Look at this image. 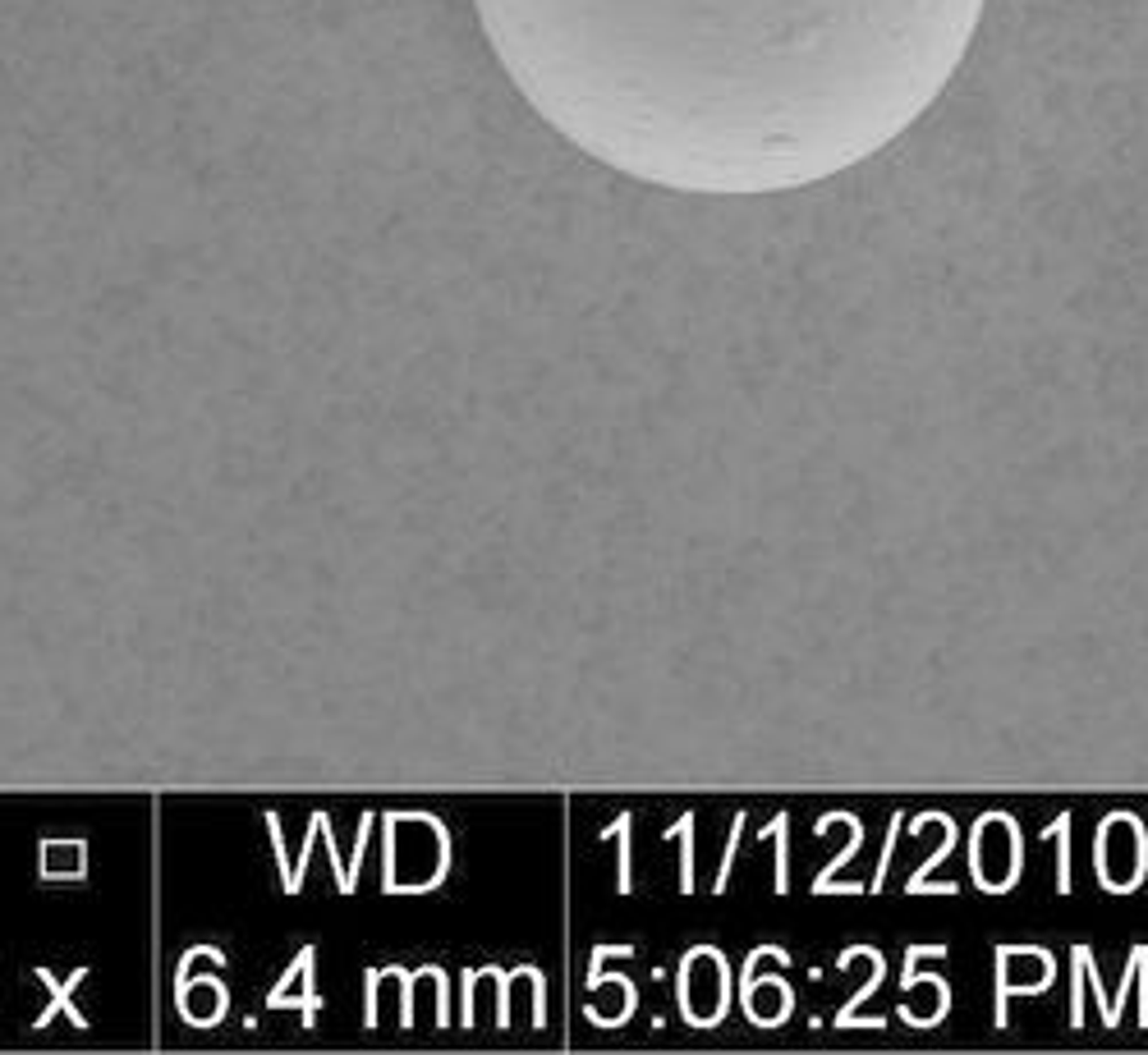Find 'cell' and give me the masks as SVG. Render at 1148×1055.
I'll list each match as a JSON object with an SVG mask.
<instances>
[{
    "label": "cell",
    "instance_id": "11",
    "mask_svg": "<svg viewBox=\"0 0 1148 1055\" xmlns=\"http://www.w3.org/2000/svg\"><path fill=\"white\" fill-rule=\"evenodd\" d=\"M785 826H790V817L781 812V817H772V822L758 830L763 840H777V895L790 890V872H785Z\"/></svg>",
    "mask_w": 1148,
    "mask_h": 1055
},
{
    "label": "cell",
    "instance_id": "8",
    "mask_svg": "<svg viewBox=\"0 0 1148 1055\" xmlns=\"http://www.w3.org/2000/svg\"><path fill=\"white\" fill-rule=\"evenodd\" d=\"M868 955H873V978L863 982L860 991H855V996H850V1000H845V1005H841V1014H836V1028H850V1023L860 1018V1005H863V1000H868V996H873V991H878V987H882V955H878V950H868Z\"/></svg>",
    "mask_w": 1148,
    "mask_h": 1055
},
{
    "label": "cell",
    "instance_id": "5",
    "mask_svg": "<svg viewBox=\"0 0 1148 1055\" xmlns=\"http://www.w3.org/2000/svg\"><path fill=\"white\" fill-rule=\"evenodd\" d=\"M923 822H938V826H942V835H946V840H942V849H938V853H928V863H923V867H918V872H915V877H910V886H905V890H910V895H928V872H933V867H938L942 858L951 853V845H956V835H960V830H956V822H951L946 812H923V817H918V822H915V830L923 826Z\"/></svg>",
    "mask_w": 1148,
    "mask_h": 1055
},
{
    "label": "cell",
    "instance_id": "7",
    "mask_svg": "<svg viewBox=\"0 0 1148 1055\" xmlns=\"http://www.w3.org/2000/svg\"><path fill=\"white\" fill-rule=\"evenodd\" d=\"M630 826H634V817H615V826H607L597 840H615L620 845V895H630L634 890V881H630Z\"/></svg>",
    "mask_w": 1148,
    "mask_h": 1055
},
{
    "label": "cell",
    "instance_id": "6",
    "mask_svg": "<svg viewBox=\"0 0 1148 1055\" xmlns=\"http://www.w3.org/2000/svg\"><path fill=\"white\" fill-rule=\"evenodd\" d=\"M670 835H675L680 849H685V853H680V890L694 895V817H680L675 826H667V840Z\"/></svg>",
    "mask_w": 1148,
    "mask_h": 1055
},
{
    "label": "cell",
    "instance_id": "3",
    "mask_svg": "<svg viewBox=\"0 0 1148 1055\" xmlns=\"http://www.w3.org/2000/svg\"><path fill=\"white\" fill-rule=\"evenodd\" d=\"M827 817H836V822H845V826H850V845H845L841 853H836V858H832V863H827L823 872L813 877V895H841V886H836V872H841V867L850 863L855 853H860V845H863V822H860V817H850V812H827Z\"/></svg>",
    "mask_w": 1148,
    "mask_h": 1055
},
{
    "label": "cell",
    "instance_id": "9",
    "mask_svg": "<svg viewBox=\"0 0 1148 1055\" xmlns=\"http://www.w3.org/2000/svg\"><path fill=\"white\" fill-rule=\"evenodd\" d=\"M529 968H533V963H519V968H510V973H501V968H492V963H487V968H478L482 978L497 982V1023H501V1028L510 1023V982H515L519 973H529Z\"/></svg>",
    "mask_w": 1148,
    "mask_h": 1055
},
{
    "label": "cell",
    "instance_id": "10",
    "mask_svg": "<svg viewBox=\"0 0 1148 1055\" xmlns=\"http://www.w3.org/2000/svg\"><path fill=\"white\" fill-rule=\"evenodd\" d=\"M1093 950L1089 945H1075L1071 955V1023L1080 1028L1084 1023V960H1089Z\"/></svg>",
    "mask_w": 1148,
    "mask_h": 1055
},
{
    "label": "cell",
    "instance_id": "4",
    "mask_svg": "<svg viewBox=\"0 0 1148 1055\" xmlns=\"http://www.w3.org/2000/svg\"><path fill=\"white\" fill-rule=\"evenodd\" d=\"M1071 826L1075 817L1061 812L1048 830H1038V840H1056V895H1071L1075 881H1071Z\"/></svg>",
    "mask_w": 1148,
    "mask_h": 1055
},
{
    "label": "cell",
    "instance_id": "1",
    "mask_svg": "<svg viewBox=\"0 0 1148 1055\" xmlns=\"http://www.w3.org/2000/svg\"><path fill=\"white\" fill-rule=\"evenodd\" d=\"M556 124L625 166L841 156L933 88L983 0H474Z\"/></svg>",
    "mask_w": 1148,
    "mask_h": 1055
},
{
    "label": "cell",
    "instance_id": "2",
    "mask_svg": "<svg viewBox=\"0 0 1148 1055\" xmlns=\"http://www.w3.org/2000/svg\"><path fill=\"white\" fill-rule=\"evenodd\" d=\"M33 973H38V982H46V991H51V1005H46V1010L38 1014V1028H46V1023L56 1018V1010H65V1014L74 1018V1028H88L83 1010H74V1000H69V996H74V987H83V978H88V963H78V968L65 982H56V973H51L46 963H38Z\"/></svg>",
    "mask_w": 1148,
    "mask_h": 1055
},
{
    "label": "cell",
    "instance_id": "13",
    "mask_svg": "<svg viewBox=\"0 0 1148 1055\" xmlns=\"http://www.w3.org/2000/svg\"><path fill=\"white\" fill-rule=\"evenodd\" d=\"M740 830H745V817H735V830H730V840H726V858H722V872H717V881H712V895H722L730 881V863H735V849H740Z\"/></svg>",
    "mask_w": 1148,
    "mask_h": 1055
},
{
    "label": "cell",
    "instance_id": "12",
    "mask_svg": "<svg viewBox=\"0 0 1148 1055\" xmlns=\"http://www.w3.org/2000/svg\"><path fill=\"white\" fill-rule=\"evenodd\" d=\"M896 835H900V812H891V822H887V845H882V863H878V872H873L868 890H882V881H887V867H891V853H896Z\"/></svg>",
    "mask_w": 1148,
    "mask_h": 1055
}]
</instances>
